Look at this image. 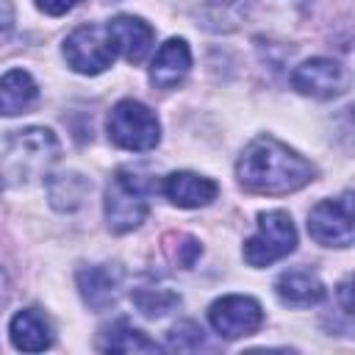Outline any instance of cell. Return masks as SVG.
Wrapping results in <instances>:
<instances>
[{"label": "cell", "mask_w": 355, "mask_h": 355, "mask_svg": "<svg viewBox=\"0 0 355 355\" xmlns=\"http://www.w3.org/2000/svg\"><path fill=\"white\" fill-rule=\"evenodd\" d=\"M133 302L144 316H164L180 302V297L169 288H139L133 291Z\"/></svg>", "instance_id": "19"}, {"label": "cell", "mask_w": 355, "mask_h": 355, "mask_svg": "<svg viewBox=\"0 0 355 355\" xmlns=\"http://www.w3.org/2000/svg\"><path fill=\"white\" fill-rule=\"evenodd\" d=\"M8 336H11V344L22 352H42L53 344L50 322L36 308H25V311L14 313V319L8 324Z\"/></svg>", "instance_id": "14"}, {"label": "cell", "mask_w": 355, "mask_h": 355, "mask_svg": "<svg viewBox=\"0 0 355 355\" xmlns=\"http://www.w3.org/2000/svg\"><path fill=\"white\" fill-rule=\"evenodd\" d=\"M150 214L147 186L130 169H116L105 189V222L111 233L136 230Z\"/></svg>", "instance_id": "4"}, {"label": "cell", "mask_w": 355, "mask_h": 355, "mask_svg": "<svg viewBox=\"0 0 355 355\" xmlns=\"http://www.w3.org/2000/svg\"><path fill=\"white\" fill-rule=\"evenodd\" d=\"M208 322L222 338H241V336H252L263 324V311L252 297L227 294L211 302Z\"/></svg>", "instance_id": "8"}, {"label": "cell", "mask_w": 355, "mask_h": 355, "mask_svg": "<svg viewBox=\"0 0 355 355\" xmlns=\"http://www.w3.org/2000/svg\"><path fill=\"white\" fill-rule=\"evenodd\" d=\"M14 31V6L8 0H0V44L11 36Z\"/></svg>", "instance_id": "23"}, {"label": "cell", "mask_w": 355, "mask_h": 355, "mask_svg": "<svg viewBox=\"0 0 355 355\" xmlns=\"http://www.w3.org/2000/svg\"><path fill=\"white\" fill-rule=\"evenodd\" d=\"M0 189H3V180H0Z\"/></svg>", "instance_id": "24"}, {"label": "cell", "mask_w": 355, "mask_h": 355, "mask_svg": "<svg viewBox=\"0 0 355 355\" xmlns=\"http://www.w3.org/2000/svg\"><path fill=\"white\" fill-rule=\"evenodd\" d=\"M180 247H175V252H172V258L180 263V266H191L197 258H200V252H202V247H200V241L197 239H191V236H180Z\"/></svg>", "instance_id": "21"}, {"label": "cell", "mask_w": 355, "mask_h": 355, "mask_svg": "<svg viewBox=\"0 0 355 355\" xmlns=\"http://www.w3.org/2000/svg\"><path fill=\"white\" fill-rule=\"evenodd\" d=\"M275 291L277 297L286 302V305H294V308H308V305H316L322 297H324V286L322 280L308 272V269H291V272H283L275 283Z\"/></svg>", "instance_id": "15"}, {"label": "cell", "mask_w": 355, "mask_h": 355, "mask_svg": "<svg viewBox=\"0 0 355 355\" xmlns=\"http://www.w3.org/2000/svg\"><path fill=\"white\" fill-rule=\"evenodd\" d=\"M39 97L36 80L25 69H8L0 78V114L3 116H17L25 114Z\"/></svg>", "instance_id": "16"}, {"label": "cell", "mask_w": 355, "mask_h": 355, "mask_svg": "<svg viewBox=\"0 0 355 355\" xmlns=\"http://www.w3.org/2000/svg\"><path fill=\"white\" fill-rule=\"evenodd\" d=\"M313 175V164L275 136L252 139L236 164L239 183L255 194H288L308 186Z\"/></svg>", "instance_id": "1"}, {"label": "cell", "mask_w": 355, "mask_h": 355, "mask_svg": "<svg viewBox=\"0 0 355 355\" xmlns=\"http://www.w3.org/2000/svg\"><path fill=\"white\" fill-rule=\"evenodd\" d=\"M108 139L130 153L153 150L161 141V125L158 116L139 100H119L108 114Z\"/></svg>", "instance_id": "3"}, {"label": "cell", "mask_w": 355, "mask_h": 355, "mask_svg": "<svg viewBox=\"0 0 355 355\" xmlns=\"http://www.w3.org/2000/svg\"><path fill=\"white\" fill-rule=\"evenodd\" d=\"M64 58L80 75H100L116 58L108 25H80L64 39Z\"/></svg>", "instance_id": "6"}, {"label": "cell", "mask_w": 355, "mask_h": 355, "mask_svg": "<svg viewBox=\"0 0 355 355\" xmlns=\"http://www.w3.org/2000/svg\"><path fill=\"white\" fill-rule=\"evenodd\" d=\"M308 233L324 247H349L352 244V191H344L338 200H322L308 211Z\"/></svg>", "instance_id": "7"}, {"label": "cell", "mask_w": 355, "mask_h": 355, "mask_svg": "<svg viewBox=\"0 0 355 355\" xmlns=\"http://www.w3.org/2000/svg\"><path fill=\"white\" fill-rule=\"evenodd\" d=\"M202 347V330L194 322H178L169 330V349H197Z\"/></svg>", "instance_id": "20"}, {"label": "cell", "mask_w": 355, "mask_h": 355, "mask_svg": "<svg viewBox=\"0 0 355 355\" xmlns=\"http://www.w3.org/2000/svg\"><path fill=\"white\" fill-rule=\"evenodd\" d=\"M33 3H36V8L44 11V14H50V17H61V14L72 11L80 0H33Z\"/></svg>", "instance_id": "22"}, {"label": "cell", "mask_w": 355, "mask_h": 355, "mask_svg": "<svg viewBox=\"0 0 355 355\" xmlns=\"http://www.w3.org/2000/svg\"><path fill=\"white\" fill-rule=\"evenodd\" d=\"M119 286H122V269L114 263H97V266H86L78 272L80 297L94 311H105L108 305H114Z\"/></svg>", "instance_id": "10"}, {"label": "cell", "mask_w": 355, "mask_h": 355, "mask_svg": "<svg viewBox=\"0 0 355 355\" xmlns=\"http://www.w3.org/2000/svg\"><path fill=\"white\" fill-rule=\"evenodd\" d=\"M100 349L105 352H158L161 347L147 338L141 330H136L128 319H116L111 327H105Z\"/></svg>", "instance_id": "18"}, {"label": "cell", "mask_w": 355, "mask_h": 355, "mask_svg": "<svg viewBox=\"0 0 355 355\" xmlns=\"http://www.w3.org/2000/svg\"><path fill=\"white\" fill-rule=\"evenodd\" d=\"M297 247V227L286 211H266L258 216V230L244 241V261L255 269L269 266Z\"/></svg>", "instance_id": "5"}, {"label": "cell", "mask_w": 355, "mask_h": 355, "mask_svg": "<svg viewBox=\"0 0 355 355\" xmlns=\"http://www.w3.org/2000/svg\"><path fill=\"white\" fill-rule=\"evenodd\" d=\"M108 25V33L114 39V47L116 53L125 55V61L130 64H139L144 61V55L150 53L153 47V39H155V31L141 19V17H130V14H119L114 17Z\"/></svg>", "instance_id": "11"}, {"label": "cell", "mask_w": 355, "mask_h": 355, "mask_svg": "<svg viewBox=\"0 0 355 355\" xmlns=\"http://www.w3.org/2000/svg\"><path fill=\"white\" fill-rule=\"evenodd\" d=\"M291 86L308 97H336L347 89V72L333 58H308L291 72Z\"/></svg>", "instance_id": "9"}, {"label": "cell", "mask_w": 355, "mask_h": 355, "mask_svg": "<svg viewBox=\"0 0 355 355\" xmlns=\"http://www.w3.org/2000/svg\"><path fill=\"white\" fill-rule=\"evenodd\" d=\"M92 191V180L80 172H61L47 178V197L55 211H78Z\"/></svg>", "instance_id": "17"}, {"label": "cell", "mask_w": 355, "mask_h": 355, "mask_svg": "<svg viewBox=\"0 0 355 355\" xmlns=\"http://www.w3.org/2000/svg\"><path fill=\"white\" fill-rule=\"evenodd\" d=\"M58 139L47 128H25L14 130L6 144L3 169L14 180H31L47 172L58 161Z\"/></svg>", "instance_id": "2"}, {"label": "cell", "mask_w": 355, "mask_h": 355, "mask_svg": "<svg viewBox=\"0 0 355 355\" xmlns=\"http://www.w3.org/2000/svg\"><path fill=\"white\" fill-rule=\"evenodd\" d=\"M164 194L178 208H200L216 200L219 186L211 178H202L194 172H172L164 178Z\"/></svg>", "instance_id": "13"}, {"label": "cell", "mask_w": 355, "mask_h": 355, "mask_svg": "<svg viewBox=\"0 0 355 355\" xmlns=\"http://www.w3.org/2000/svg\"><path fill=\"white\" fill-rule=\"evenodd\" d=\"M189 69H191L189 44L183 39H166L150 64V83L155 89H175L178 83H183Z\"/></svg>", "instance_id": "12"}]
</instances>
